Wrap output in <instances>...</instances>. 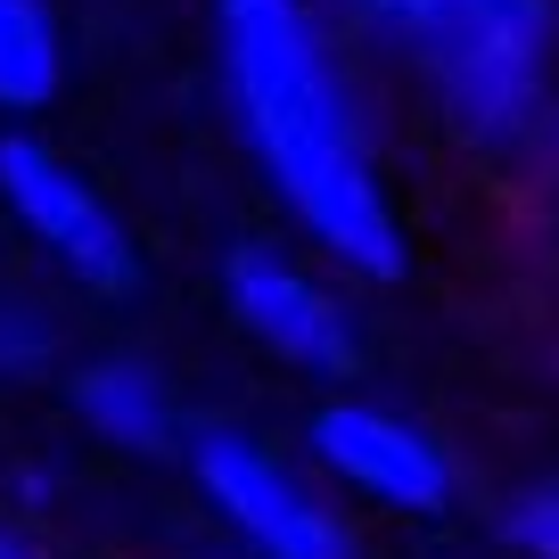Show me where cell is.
I'll return each instance as SVG.
<instances>
[{
    "instance_id": "6da1fadb",
    "label": "cell",
    "mask_w": 559,
    "mask_h": 559,
    "mask_svg": "<svg viewBox=\"0 0 559 559\" xmlns=\"http://www.w3.org/2000/svg\"><path fill=\"white\" fill-rule=\"evenodd\" d=\"M214 58H223L230 123L255 148L272 198L346 272L395 280L403 230L313 0H214Z\"/></svg>"
},
{
    "instance_id": "7a4b0ae2",
    "label": "cell",
    "mask_w": 559,
    "mask_h": 559,
    "mask_svg": "<svg viewBox=\"0 0 559 559\" xmlns=\"http://www.w3.org/2000/svg\"><path fill=\"white\" fill-rule=\"evenodd\" d=\"M337 9L395 41L469 132H526L551 58V0H337Z\"/></svg>"
},
{
    "instance_id": "3957f363",
    "label": "cell",
    "mask_w": 559,
    "mask_h": 559,
    "mask_svg": "<svg viewBox=\"0 0 559 559\" xmlns=\"http://www.w3.org/2000/svg\"><path fill=\"white\" fill-rule=\"evenodd\" d=\"M0 206L17 214V230L58 263L67 280L99 288V297H132L140 288V247L123 230V214L99 198V181H83L50 140L0 132Z\"/></svg>"
},
{
    "instance_id": "277c9868",
    "label": "cell",
    "mask_w": 559,
    "mask_h": 559,
    "mask_svg": "<svg viewBox=\"0 0 559 559\" xmlns=\"http://www.w3.org/2000/svg\"><path fill=\"white\" fill-rule=\"evenodd\" d=\"M190 477H198V493H206V510L255 559H354V526L280 453H263L239 428H206V437L190 444Z\"/></svg>"
},
{
    "instance_id": "5b68a950",
    "label": "cell",
    "mask_w": 559,
    "mask_h": 559,
    "mask_svg": "<svg viewBox=\"0 0 559 559\" xmlns=\"http://www.w3.org/2000/svg\"><path fill=\"white\" fill-rule=\"evenodd\" d=\"M223 297H230V313L247 321V337L272 346L280 362L313 370V379H346L354 370L346 305H337L297 255H280V247H230L223 255Z\"/></svg>"
},
{
    "instance_id": "8992f818",
    "label": "cell",
    "mask_w": 559,
    "mask_h": 559,
    "mask_svg": "<svg viewBox=\"0 0 559 559\" xmlns=\"http://www.w3.org/2000/svg\"><path fill=\"white\" fill-rule=\"evenodd\" d=\"M313 461L386 510H444L453 502L444 444L428 428H412L403 412H379V403H354V395L313 412Z\"/></svg>"
},
{
    "instance_id": "52a82bcc",
    "label": "cell",
    "mask_w": 559,
    "mask_h": 559,
    "mask_svg": "<svg viewBox=\"0 0 559 559\" xmlns=\"http://www.w3.org/2000/svg\"><path fill=\"white\" fill-rule=\"evenodd\" d=\"M74 412H83V428L99 444H116V453H165V444H174V395H165V379L148 362H132V354H99V362L74 370Z\"/></svg>"
},
{
    "instance_id": "ba28073f",
    "label": "cell",
    "mask_w": 559,
    "mask_h": 559,
    "mask_svg": "<svg viewBox=\"0 0 559 559\" xmlns=\"http://www.w3.org/2000/svg\"><path fill=\"white\" fill-rule=\"evenodd\" d=\"M67 83V41H58L50 0H0V107L34 116Z\"/></svg>"
},
{
    "instance_id": "9c48e42d",
    "label": "cell",
    "mask_w": 559,
    "mask_h": 559,
    "mask_svg": "<svg viewBox=\"0 0 559 559\" xmlns=\"http://www.w3.org/2000/svg\"><path fill=\"white\" fill-rule=\"evenodd\" d=\"M50 362H58V321L34 297L0 288V379H41Z\"/></svg>"
},
{
    "instance_id": "30bf717a",
    "label": "cell",
    "mask_w": 559,
    "mask_h": 559,
    "mask_svg": "<svg viewBox=\"0 0 559 559\" xmlns=\"http://www.w3.org/2000/svg\"><path fill=\"white\" fill-rule=\"evenodd\" d=\"M510 535H519L526 559H559V486L519 493V510H510Z\"/></svg>"
},
{
    "instance_id": "8fae6325",
    "label": "cell",
    "mask_w": 559,
    "mask_h": 559,
    "mask_svg": "<svg viewBox=\"0 0 559 559\" xmlns=\"http://www.w3.org/2000/svg\"><path fill=\"white\" fill-rule=\"evenodd\" d=\"M0 559H41V543L25 535V526H9V519H0Z\"/></svg>"
}]
</instances>
